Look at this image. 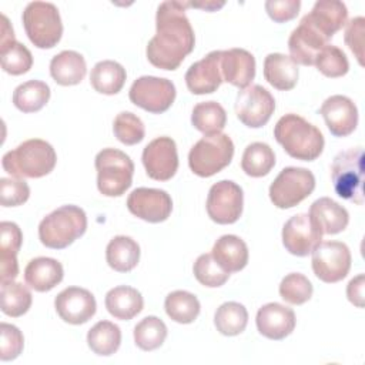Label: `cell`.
I'll list each match as a JSON object with an SVG mask.
<instances>
[{
  "mask_svg": "<svg viewBox=\"0 0 365 365\" xmlns=\"http://www.w3.org/2000/svg\"><path fill=\"white\" fill-rule=\"evenodd\" d=\"M1 36H0V46L7 44L10 41H14V31L13 27L9 23V19L3 14L1 16Z\"/></svg>",
  "mask_w": 365,
  "mask_h": 365,
  "instance_id": "816d5d0a",
  "label": "cell"
},
{
  "mask_svg": "<svg viewBox=\"0 0 365 365\" xmlns=\"http://www.w3.org/2000/svg\"><path fill=\"white\" fill-rule=\"evenodd\" d=\"M0 58L1 68L11 76L24 74L33 66V56L30 50L16 40L0 46Z\"/></svg>",
  "mask_w": 365,
  "mask_h": 365,
  "instance_id": "60d3db41",
  "label": "cell"
},
{
  "mask_svg": "<svg viewBox=\"0 0 365 365\" xmlns=\"http://www.w3.org/2000/svg\"><path fill=\"white\" fill-rule=\"evenodd\" d=\"M192 125L205 135L221 133L227 123V113L217 101L198 103L191 114Z\"/></svg>",
  "mask_w": 365,
  "mask_h": 365,
  "instance_id": "836d02e7",
  "label": "cell"
},
{
  "mask_svg": "<svg viewBox=\"0 0 365 365\" xmlns=\"http://www.w3.org/2000/svg\"><path fill=\"white\" fill-rule=\"evenodd\" d=\"M309 217L322 234H338L349 222L348 211L328 197L315 200L309 207Z\"/></svg>",
  "mask_w": 365,
  "mask_h": 365,
  "instance_id": "603a6c76",
  "label": "cell"
},
{
  "mask_svg": "<svg viewBox=\"0 0 365 365\" xmlns=\"http://www.w3.org/2000/svg\"><path fill=\"white\" fill-rule=\"evenodd\" d=\"M54 308L64 322L80 325L93 318L97 304L90 291L80 287H68L56 297Z\"/></svg>",
  "mask_w": 365,
  "mask_h": 365,
  "instance_id": "ac0fdd59",
  "label": "cell"
},
{
  "mask_svg": "<svg viewBox=\"0 0 365 365\" xmlns=\"http://www.w3.org/2000/svg\"><path fill=\"white\" fill-rule=\"evenodd\" d=\"M275 165V154L265 143L250 144L242 154L241 168L250 177H264Z\"/></svg>",
  "mask_w": 365,
  "mask_h": 365,
  "instance_id": "8d00e7d4",
  "label": "cell"
},
{
  "mask_svg": "<svg viewBox=\"0 0 365 365\" xmlns=\"http://www.w3.org/2000/svg\"><path fill=\"white\" fill-rule=\"evenodd\" d=\"M211 255L228 274L241 271L248 264L247 244L232 234L220 237L212 247Z\"/></svg>",
  "mask_w": 365,
  "mask_h": 365,
  "instance_id": "4316f807",
  "label": "cell"
},
{
  "mask_svg": "<svg viewBox=\"0 0 365 365\" xmlns=\"http://www.w3.org/2000/svg\"><path fill=\"white\" fill-rule=\"evenodd\" d=\"M141 160L150 178L157 181L170 180L178 168L175 141L170 137H157L145 145Z\"/></svg>",
  "mask_w": 365,
  "mask_h": 365,
  "instance_id": "5bb4252c",
  "label": "cell"
},
{
  "mask_svg": "<svg viewBox=\"0 0 365 365\" xmlns=\"http://www.w3.org/2000/svg\"><path fill=\"white\" fill-rule=\"evenodd\" d=\"M305 17L329 40L346 24L348 10L342 1L319 0Z\"/></svg>",
  "mask_w": 365,
  "mask_h": 365,
  "instance_id": "d4e9b609",
  "label": "cell"
},
{
  "mask_svg": "<svg viewBox=\"0 0 365 365\" xmlns=\"http://www.w3.org/2000/svg\"><path fill=\"white\" fill-rule=\"evenodd\" d=\"M1 344H0V359L1 361H13L16 359L24 346V338L21 331L11 325L1 322L0 324Z\"/></svg>",
  "mask_w": 365,
  "mask_h": 365,
  "instance_id": "7dc6e473",
  "label": "cell"
},
{
  "mask_svg": "<svg viewBox=\"0 0 365 365\" xmlns=\"http://www.w3.org/2000/svg\"><path fill=\"white\" fill-rule=\"evenodd\" d=\"M64 277L63 265L48 257L31 259L24 269V279L37 292H47L61 282Z\"/></svg>",
  "mask_w": 365,
  "mask_h": 365,
  "instance_id": "484cf974",
  "label": "cell"
},
{
  "mask_svg": "<svg viewBox=\"0 0 365 365\" xmlns=\"http://www.w3.org/2000/svg\"><path fill=\"white\" fill-rule=\"evenodd\" d=\"M167 338V327L157 317H145L134 328V342L143 351H154Z\"/></svg>",
  "mask_w": 365,
  "mask_h": 365,
  "instance_id": "ab89813d",
  "label": "cell"
},
{
  "mask_svg": "<svg viewBox=\"0 0 365 365\" xmlns=\"http://www.w3.org/2000/svg\"><path fill=\"white\" fill-rule=\"evenodd\" d=\"M0 231V278L4 282L14 279L19 274L17 252L21 247L23 234L19 225L10 221H3Z\"/></svg>",
  "mask_w": 365,
  "mask_h": 365,
  "instance_id": "cb8c5ba5",
  "label": "cell"
},
{
  "mask_svg": "<svg viewBox=\"0 0 365 365\" xmlns=\"http://www.w3.org/2000/svg\"><path fill=\"white\" fill-rule=\"evenodd\" d=\"M192 271L197 281L208 288L224 285L230 277V274L214 259L211 254L200 255L194 262Z\"/></svg>",
  "mask_w": 365,
  "mask_h": 365,
  "instance_id": "b9f144b4",
  "label": "cell"
},
{
  "mask_svg": "<svg viewBox=\"0 0 365 365\" xmlns=\"http://www.w3.org/2000/svg\"><path fill=\"white\" fill-rule=\"evenodd\" d=\"M31 292L21 282H1V311L9 317H21L31 307Z\"/></svg>",
  "mask_w": 365,
  "mask_h": 365,
  "instance_id": "f35d334b",
  "label": "cell"
},
{
  "mask_svg": "<svg viewBox=\"0 0 365 365\" xmlns=\"http://www.w3.org/2000/svg\"><path fill=\"white\" fill-rule=\"evenodd\" d=\"M128 211L147 221V222H163L165 221L173 210V201L170 194L158 188H135L127 198Z\"/></svg>",
  "mask_w": 365,
  "mask_h": 365,
  "instance_id": "9a60e30c",
  "label": "cell"
},
{
  "mask_svg": "<svg viewBox=\"0 0 365 365\" xmlns=\"http://www.w3.org/2000/svg\"><path fill=\"white\" fill-rule=\"evenodd\" d=\"M364 287H365L364 274H359L355 278H352L346 287V297L349 302H352L358 308L364 307Z\"/></svg>",
  "mask_w": 365,
  "mask_h": 365,
  "instance_id": "f907efd6",
  "label": "cell"
},
{
  "mask_svg": "<svg viewBox=\"0 0 365 365\" xmlns=\"http://www.w3.org/2000/svg\"><path fill=\"white\" fill-rule=\"evenodd\" d=\"M221 73L222 80L245 88L255 77V58L244 48H230L221 51Z\"/></svg>",
  "mask_w": 365,
  "mask_h": 365,
  "instance_id": "7402d4cb",
  "label": "cell"
},
{
  "mask_svg": "<svg viewBox=\"0 0 365 365\" xmlns=\"http://www.w3.org/2000/svg\"><path fill=\"white\" fill-rule=\"evenodd\" d=\"M312 291L314 289L311 281L299 272L285 275L279 284L281 298L292 305H301L307 302L312 297Z\"/></svg>",
  "mask_w": 365,
  "mask_h": 365,
  "instance_id": "ee69618b",
  "label": "cell"
},
{
  "mask_svg": "<svg viewBox=\"0 0 365 365\" xmlns=\"http://www.w3.org/2000/svg\"><path fill=\"white\" fill-rule=\"evenodd\" d=\"M106 259L114 271L128 272L138 264L140 247L131 237L117 235L106 248Z\"/></svg>",
  "mask_w": 365,
  "mask_h": 365,
  "instance_id": "4dcf8cb0",
  "label": "cell"
},
{
  "mask_svg": "<svg viewBox=\"0 0 365 365\" xmlns=\"http://www.w3.org/2000/svg\"><path fill=\"white\" fill-rule=\"evenodd\" d=\"M314 64L324 76L331 78L342 77L349 70V63L345 53L339 47L332 44H327L318 53Z\"/></svg>",
  "mask_w": 365,
  "mask_h": 365,
  "instance_id": "7bdbcfd3",
  "label": "cell"
},
{
  "mask_svg": "<svg viewBox=\"0 0 365 365\" xmlns=\"http://www.w3.org/2000/svg\"><path fill=\"white\" fill-rule=\"evenodd\" d=\"M113 131L117 140L125 145H134L143 141L145 135V128L140 117L130 111H123L117 114L113 123Z\"/></svg>",
  "mask_w": 365,
  "mask_h": 365,
  "instance_id": "f6af8a7d",
  "label": "cell"
},
{
  "mask_svg": "<svg viewBox=\"0 0 365 365\" xmlns=\"http://www.w3.org/2000/svg\"><path fill=\"white\" fill-rule=\"evenodd\" d=\"M164 308L167 315L178 324H191L200 314V301L188 291H173L167 295Z\"/></svg>",
  "mask_w": 365,
  "mask_h": 365,
  "instance_id": "e575fe53",
  "label": "cell"
},
{
  "mask_svg": "<svg viewBox=\"0 0 365 365\" xmlns=\"http://www.w3.org/2000/svg\"><path fill=\"white\" fill-rule=\"evenodd\" d=\"M255 322L261 335L268 339L279 341L294 331L295 314L282 304L269 302L258 309Z\"/></svg>",
  "mask_w": 365,
  "mask_h": 365,
  "instance_id": "44dd1931",
  "label": "cell"
},
{
  "mask_svg": "<svg viewBox=\"0 0 365 365\" xmlns=\"http://www.w3.org/2000/svg\"><path fill=\"white\" fill-rule=\"evenodd\" d=\"M125 68L113 60L98 61L90 74V83L93 88L101 94H117L125 83Z\"/></svg>",
  "mask_w": 365,
  "mask_h": 365,
  "instance_id": "1f68e13d",
  "label": "cell"
},
{
  "mask_svg": "<svg viewBox=\"0 0 365 365\" xmlns=\"http://www.w3.org/2000/svg\"><path fill=\"white\" fill-rule=\"evenodd\" d=\"M50 98V87L40 80H29L13 93V104L23 113H36L41 110Z\"/></svg>",
  "mask_w": 365,
  "mask_h": 365,
  "instance_id": "d6a6232c",
  "label": "cell"
},
{
  "mask_svg": "<svg viewBox=\"0 0 365 365\" xmlns=\"http://www.w3.org/2000/svg\"><path fill=\"white\" fill-rule=\"evenodd\" d=\"M87 230V215L77 205H63L46 215L38 225V238L43 245L63 250L73 244Z\"/></svg>",
  "mask_w": 365,
  "mask_h": 365,
  "instance_id": "277c9868",
  "label": "cell"
},
{
  "mask_svg": "<svg viewBox=\"0 0 365 365\" xmlns=\"http://www.w3.org/2000/svg\"><path fill=\"white\" fill-rule=\"evenodd\" d=\"M57 155L51 144L40 138L23 141L1 158L6 173L16 178H40L53 171Z\"/></svg>",
  "mask_w": 365,
  "mask_h": 365,
  "instance_id": "3957f363",
  "label": "cell"
},
{
  "mask_svg": "<svg viewBox=\"0 0 365 365\" xmlns=\"http://www.w3.org/2000/svg\"><path fill=\"white\" fill-rule=\"evenodd\" d=\"M319 113L322 114L328 130L335 137H346L356 128L358 108L346 96L335 94L328 97L322 103Z\"/></svg>",
  "mask_w": 365,
  "mask_h": 365,
  "instance_id": "d6986e66",
  "label": "cell"
},
{
  "mask_svg": "<svg viewBox=\"0 0 365 365\" xmlns=\"http://www.w3.org/2000/svg\"><path fill=\"white\" fill-rule=\"evenodd\" d=\"M312 269L318 279L334 284L344 279L351 268V252L339 241H321L312 250Z\"/></svg>",
  "mask_w": 365,
  "mask_h": 365,
  "instance_id": "8fae6325",
  "label": "cell"
},
{
  "mask_svg": "<svg viewBox=\"0 0 365 365\" xmlns=\"http://www.w3.org/2000/svg\"><path fill=\"white\" fill-rule=\"evenodd\" d=\"M274 137L285 153L301 161L317 160L324 150V135L311 123L298 114L282 115L275 127Z\"/></svg>",
  "mask_w": 365,
  "mask_h": 365,
  "instance_id": "7a4b0ae2",
  "label": "cell"
},
{
  "mask_svg": "<svg viewBox=\"0 0 365 365\" xmlns=\"http://www.w3.org/2000/svg\"><path fill=\"white\" fill-rule=\"evenodd\" d=\"M30 197V188L23 178H0V202L3 207H17Z\"/></svg>",
  "mask_w": 365,
  "mask_h": 365,
  "instance_id": "bcb514c9",
  "label": "cell"
},
{
  "mask_svg": "<svg viewBox=\"0 0 365 365\" xmlns=\"http://www.w3.org/2000/svg\"><path fill=\"white\" fill-rule=\"evenodd\" d=\"M234 155L232 140L222 133L204 135L188 154V165L198 177H211L225 168Z\"/></svg>",
  "mask_w": 365,
  "mask_h": 365,
  "instance_id": "ba28073f",
  "label": "cell"
},
{
  "mask_svg": "<svg viewBox=\"0 0 365 365\" xmlns=\"http://www.w3.org/2000/svg\"><path fill=\"white\" fill-rule=\"evenodd\" d=\"M87 73L84 57L74 50H64L50 61V74L60 86H76Z\"/></svg>",
  "mask_w": 365,
  "mask_h": 365,
  "instance_id": "f1b7e54d",
  "label": "cell"
},
{
  "mask_svg": "<svg viewBox=\"0 0 365 365\" xmlns=\"http://www.w3.org/2000/svg\"><path fill=\"white\" fill-rule=\"evenodd\" d=\"M184 9L181 1H163L157 9V31L145 50L148 61L157 68L175 70L194 50V30Z\"/></svg>",
  "mask_w": 365,
  "mask_h": 365,
  "instance_id": "6da1fadb",
  "label": "cell"
},
{
  "mask_svg": "<svg viewBox=\"0 0 365 365\" xmlns=\"http://www.w3.org/2000/svg\"><path fill=\"white\" fill-rule=\"evenodd\" d=\"M87 344L90 349L97 355H113L120 348L121 331L115 324L110 321H100L88 331Z\"/></svg>",
  "mask_w": 365,
  "mask_h": 365,
  "instance_id": "d590c367",
  "label": "cell"
},
{
  "mask_svg": "<svg viewBox=\"0 0 365 365\" xmlns=\"http://www.w3.org/2000/svg\"><path fill=\"white\" fill-rule=\"evenodd\" d=\"M364 33H365L364 17H355L346 23L345 43L349 47V50L355 54L361 66H364Z\"/></svg>",
  "mask_w": 365,
  "mask_h": 365,
  "instance_id": "c3c4849f",
  "label": "cell"
},
{
  "mask_svg": "<svg viewBox=\"0 0 365 365\" xmlns=\"http://www.w3.org/2000/svg\"><path fill=\"white\" fill-rule=\"evenodd\" d=\"M21 20L29 40L36 47L53 48L60 41L63 24L58 9L53 3H29L23 11Z\"/></svg>",
  "mask_w": 365,
  "mask_h": 365,
  "instance_id": "52a82bcc",
  "label": "cell"
},
{
  "mask_svg": "<svg viewBox=\"0 0 365 365\" xmlns=\"http://www.w3.org/2000/svg\"><path fill=\"white\" fill-rule=\"evenodd\" d=\"M97 188L106 197L123 195L133 182L134 164L131 158L117 150L104 148L96 155Z\"/></svg>",
  "mask_w": 365,
  "mask_h": 365,
  "instance_id": "5b68a950",
  "label": "cell"
},
{
  "mask_svg": "<svg viewBox=\"0 0 365 365\" xmlns=\"http://www.w3.org/2000/svg\"><path fill=\"white\" fill-rule=\"evenodd\" d=\"M222 81L220 50L208 53L204 58L191 64L185 73V84L188 90L197 96L217 91Z\"/></svg>",
  "mask_w": 365,
  "mask_h": 365,
  "instance_id": "ffe728a7",
  "label": "cell"
},
{
  "mask_svg": "<svg viewBox=\"0 0 365 365\" xmlns=\"http://www.w3.org/2000/svg\"><path fill=\"white\" fill-rule=\"evenodd\" d=\"M322 232L311 220L309 214L291 217L282 228V244L285 250L297 257H307L321 242Z\"/></svg>",
  "mask_w": 365,
  "mask_h": 365,
  "instance_id": "2e32d148",
  "label": "cell"
},
{
  "mask_svg": "<svg viewBox=\"0 0 365 365\" xmlns=\"http://www.w3.org/2000/svg\"><path fill=\"white\" fill-rule=\"evenodd\" d=\"M128 97L137 107L153 114H161L174 103L175 86L168 78L143 76L131 84Z\"/></svg>",
  "mask_w": 365,
  "mask_h": 365,
  "instance_id": "30bf717a",
  "label": "cell"
},
{
  "mask_svg": "<svg viewBox=\"0 0 365 365\" xmlns=\"http://www.w3.org/2000/svg\"><path fill=\"white\" fill-rule=\"evenodd\" d=\"M301 7L299 0H268L265 1V10L268 16L277 21L284 23L297 17Z\"/></svg>",
  "mask_w": 365,
  "mask_h": 365,
  "instance_id": "681fc988",
  "label": "cell"
},
{
  "mask_svg": "<svg viewBox=\"0 0 365 365\" xmlns=\"http://www.w3.org/2000/svg\"><path fill=\"white\" fill-rule=\"evenodd\" d=\"M314 174L301 167H285L269 185V198L277 208L287 210L298 205L312 194Z\"/></svg>",
  "mask_w": 365,
  "mask_h": 365,
  "instance_id": "9c48e42d",
  "label": "cell"
},
{
  "mask_svg": "<svg viewBox=\"0 0 365 365\" xmlns=\"http://www.w3.org/2000/svg\"><path fill=\"white\" fill-rule=\"evenodd\" d=\"M331 178L335 192L358 205L364 204V150L361 147L341 151L334 158Z\"/></svg>",
  "mask_w": 365,
  "mask_h": 365,
  "instance_id": "8992f818",
  "label": "cell"
},
{
  "mask_svg": "<svg viewBox=\"0 0 365 365\" xmlns=\"http://www.w3.org/2000/svg\"><path fill=\"white\" fill-rule=\"evenodd\" d=\"M248 324V312L240 302H224L217 308L214 315V325L217 331L227 336L241 334Z\"/></svg>",
  "mask_w": 365,
  "mask_h": 365,
  "instance_id": "74e56055",
  "label": "cell"
},
{
  "mask_svg": "<svg viewBox=\"0 0 365 365\" xmlns=\"http://www.w3.org/2000/svg\"><path fill=\"white\" fill-rule=\"evenodd\" d=\"M104 302L110 315L121 321L133 319L137 314L141 312L144 305V299L140 291L128 285H120L110 289L106 294Z\"/></svg>",
  "mask_w": 365,
  "mask_h": 365,
  "instance_id": "f546056e",
  "label": "cell"
},
{
  "mask_svg": "<svg viewBox=\"0 0 365 365\" xmlns=\"http://www.w3.org/2000/svg\"><path fill=\"white\" fill-rule=\"evenodd\" d=\"M264 77L274 88L288 91L297 86L298 66L289 56L271 53L264 60Z\"/></svg>",
  "mask_w": 365,
  "mask_h": 365,
  "instance_id": "83f0119b",
  "label": "cell"
},
{
  "mask_svg": "<svg viewBox=\"0 0 365 365\" xmlns=\"http://www.w3.org/2000/svg\"><path fill=\"white\" fill-rule=\"evenodd\" d=\"M328 44V38L304 16L288 38L289 57L302 66H314L318 53Z\"/></svg>",
  "mask_w": 365,
  "mask_h": 365,
  "instance_id": "e0dca14e",
  "label": "cell"
},
{
  "mask_svg": "<svg viewBox=\"0 0 365 365\" xmlns=\"http://www.w3.org/2000/svg\"><path fill=\"white\" fill-rule=\"evenodd\" d=\"M242 188L230 180L215 182L207 197L208 217L217 224H234L242 214Z\"/></svg>",
  "mask_w": 365,
  "mask_h": 365,
  "instance_id": "4fadbf2b",
  "label": "cell"
},
{
  "mask_svg": "<svg viewBox=\"0 0 365 365\" xmlns=\"http://www.w3.org/2000/svg\"><path fill=\"white\" fill-rule=\"evenodd\" d=\"M275 110L272 94L259 84L242 88L237 94L235 114L238 120L251 128H259L268 123Z\"/></svg>",
  "mask_w": 365,
  "mask_h": 365,
  "instance_id": "7c38bea8",
  "label": "cell"
}]
</instances>
